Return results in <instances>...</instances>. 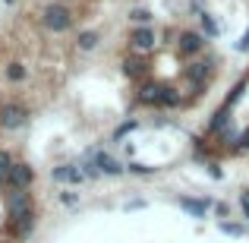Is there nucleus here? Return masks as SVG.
Returning a JSON list of instances; mask_svg holds the SVG:
<instances>
[{
	"label": "nucleus",
	"instance_id": "nucleus-1",
	"mask_svg": "<svg viewBox=\"0 0 249 243\" xmlns=\"http://www.w3.org/2000/svg\"><path fill=\"white\" fill-rule=\"evenodd\" d=\"M6 212H10V221H19L25 215H32V196L25 189H10L6 193Z\"/></svg>",
	"mask_w": 249,
	"mask_h": 243
},
{
	"label": "nucleus",
	"instance_id": "nucleus-2",
	"mask_svg": "<svg viewBox=\"0 0 249 243\" xmlns=\"http://www.w3.org/2000/svg\"><path fill=\"white\" fill-rule=\"evenodd\" d=\"M70 10L67 6H60V3H51L48 10H44V25H48L51 32H63V29H70Z\"/></svg>",
	"mask_w": 249,
	"mask_h": 243
},
{
	"label": "nucleus",
	"instance_id": "nucleus-3",
	"mask_svg": "<svg viewBox=\"0 0 249 243\" xmlns=\"http://www.w3.org/2000/svg\"><path fill=\"white\" fill-rule=\"evenodd\" d=\"M25 120H29V111H25L22 104H3V108H0V127L16 130V127H22Z\"/></svg>",
	"mask_w": 249,
	"mask_h": 243
},
{
	"label": "nucleus",
	"instance_id": "nucleus-4",
	"mask_svg": "<svg viewBox=\"0 0 249 243\" xmlns=\"http://www.w3.org/2000/svg\"><path fill=\"white\" fill-rule=\"evenodd\" d=\"M35 180V170L29 168V164H13V170H10V177H6V187L10 189H25L29 183Z\"/></svg>",
	"mask_w": 249,
	"mask_h": 243
},
{
	"label": "nucleus",
	"instance_id": "nucleus-5",
	"mask_svg": "<svg viewBox=\"0 0 249 243\" xmlns=\"http://www.w3.org/2000/svg\"><path fill=\"white\" fill-rule=\"evenodd\" d=\"M51 174H54V180H60V183H82L85 170L73 168V164H60V168H54Z\"/></svg>",
	"mask_w": 249,
	"mask_h": 243
},
{
	"label": "nucleus",
	"instance_id": "nucleus-6",
	"mask_svg": "<svg viewBox=\"0 0 249 243\" xmlns=\"http://www.w3.org/2000/svg\"><path fill=\"white\" fill-rule=\"evenodd\" d=\"M177 44H180V54H196V51H202L205 41H202V35H196V32H183Z\"/></svg>",
	"mask_w": 249,
	"mask_h": 243
},
{
	"label": "nucleus",
	"instance_id": "nucleus-7",
	"mask_svg": "<svg viewBox=\"0 0 249 243\" xmlns=\"http://www.w3.org/2000/svg\"><path fill=\"white\" fill-rule=\"evenodd\" d=\"M129 41H133L136 48H142V51H145V48H155V32L142 25V29H136L133 35H129Z\"/></svg>",
	"mask_w": 249,
	"mask_h": 243
},
{
	"label": "nucleus",
	"instance_id": "nucleus-8",
	"mask_svg": "<svg viewBox=\"0 0 249 243\" xmlns=\"http://www.w3.org/2000/svg\"><path fill=\"white\" fill-rule=\"evenodd\" d=\"M139 101L142 104H161L164 101V89H161V85H142Z\"/></svg>",
	"mask_w": 249,
	"mask_h": 243
},
{
	"label": "nucleus",
	"instance_id": "nucleus-9",
	"mask_svg": "<svg viewBox=\"0 0 249 243\" xmlns=\"http://www.w3.org/2000/svg\"><path fill=\"white\" fill-rule=\"evenodd\" d=\"M95 164H98V170H101V174H110V177H117V174L123 170L120 164H117L114 158H110V155H104V152H101V155L95 158Z\"/></svg>",
	"mask_w": 249,
	"mask_h": 243
},
{
	"label": "nucleus",
	"instance_id": "nucleus-10",
	"mask_svg": "<svg viewBox=\"0 0 249 243\" xmlns=\"http://www.w3.org/2000/svg\"><path fill=\"white\" fill-rule=\"evenodd\" d=\"M186 76H189L196 85H199V82L208 76V63H189V67H186Z\"/></svg>",
	"mask_w": 249,
	"mask_h": 243
},
{
	"label": "nucleus",
	"instance_id": "nucleus-11",
	"mask_svg": "<svg viewBox=\"0 0 249 243\" xmlns=\"http://www.w3.org/2000/svg\"><path fill=\"white\" fill-rule=\"evenodd\" d=\"M32 227H35V218H32V215H25V218L13 221V234H16V237H25Z\"/></svg>",
	"mask_w": 249,
	"mask_h": 243
},
{
	"label": "nucleus",
	"instance_id": "nucleus-12",
	"mask_svg": "<svg viewBox=\"0 0 249 243\" xmlns=\"http://www.w3.org/2000/svg\"><path fill=\"white\" fill-rule=\"evenodd\" d=\"M180 208H186V212H193V215H205V212H208V202H199V199H180Z\"/></svg>",
	"mask_w": 249,
	"mask_h": 243
},
{
	"label": "nucleus",
	"instance_id": "nucleus-13",
	"mask_svg": "<svg viewBox=\"0 0 249 243\" xmlns=\"http://www.w3.org/2000/svg\"><path fill=\"white\" fill-rule=\"evenodd\" d=\"M123 73H126V76H142V73H145V60H136V57L126 60V63H123Z\"/></svg>",
	"mask_w": 249,
	"mask_h": 243
},
{
	"label": "nucleus",
	"instance_id": "nucleus-14",
	"mask_svg": "<svg viewBox=\"0 0 249 243\" xmlns=\"http://www.w3.org/2000/svg\"><path fill=\"white\" fill-rule=\"evenodd\" d=\"M95 44H98V35H95V32H82V35H79V48L82 51H91Z\"/></svg>",
	"mask_w": 249,
	"mask_h": 243
},
{
	"label": "nucleus",
	"instance_id": "nucleus-15",
	"mask_svg": "<svg viewBox=\"0 0 249 243\" xmlns=\"http://www.w3.org/2000/svg\"><path fill=\"white\" fill-rule=\"evenodd\" d=\"M10 170H13V158L6 152H0V180H6V177H10Z\"/></svg>",
	"mask_w": 249,
	"mask_h": 243
},
{
	"label": "nucleus",
	"instance_id": "nucleus-16",
	"mask_svg": "<svg viewBox=\"0 0 249 243\" xmlns=\"http://www.w3.org/2000/svg\"><path fill=\"white\" fill-rule=\"evenodd\" d=\"M6 76H10L13 82L25 79V67H22V63H10V70H6Z\"/></svg>",
	"mask_w": 249,
	"mask_h": 243
},
{
	"label": "nucleus",
	"instance_id": "nucleus-17",
	"mask_svg": "<svg viewBox=\"0 0 249 243\" xmlns=\"http://www.w3.org/2000/svg\"><path fill=\"white\" fill-rule=\"evenodd\" d=\"M224 123H227V108H224V111H218V114H214V120L208 123V130H212V133H218V130L224 127Z\"/></svg>",
	"mask_w": 249,
	"mask_h": 243
},
{
	"label": "nucleus",
	"instance_id": "nucleus-18",
	"mask_svg": "<svg viewBox=\"0 0 249 243\" xmlns=\"http://www.w3.org/2000/svg\"><path fill=\"white\" fill-rule=\"evenodd\" d=\"M199 19H202V29H205V32H208V35H218V22H214V19H212V16H208V13H202V16H199Z\"/></svg>",
	"mask_w": 249,
	"mask_h": 243
},
{
	"label": "nucleus",
	"instance_id": "nucleus-19",
	"mask_svg": "<svg viewBox=\"0 0 249 243\" xmlns=\"http://www.w3.org/2000/svg\"><path fill=\"white\" fill-rule=\"evenodd\" d=\"M129 19H133V22H139V25H145L148 19H152V13H148V10H133V13H129Z\"/></svg>",
	"mask_w": 249,
	"mask_h": 243
},
{
	"label": "nucleus",
	"instance_id": "nucleus-20",
	"mask_svg": "<svg viewBox=\"0 0 249 243\" xmlns=\"http://www.w3.org/2000/svg\"><path fill=\"white\" fill-rule=\"evenodd\" d=\"M221 231L231 234V237H240V234H243V227H240V224H231V221H221Z\"/></svg>",
	"mask_w": 249,
	"mask_h": 243
},
{
	"label": "nucleus",
	"instance_id": "nucleus-21",
	"mask_svg": "<svg viewBox=\"0 0 249 243\" xmlns=\"http://www.w3.org/2000/svg\"><path fill=\"white\" fill-rule=\"evenodd\" d=\"M161 104H180V95H177L174 89H164V101Z\"/></svg>",
	"mask_w": 249,
	"mask_h": 243
},
{
	"label": "nucleus",
	"instance_id": "nucleus-22",
	"mask_svg": "<svg viewBox=\"0 0 249 243\" xmlns=\"http://www.w3.org/2000/svg\"><path fill=\"white\" fill-rule=\"evenodd\" d=\"M129 170H133V174H148V170H152V168H145V164L133 161V164H129Z\"/></svg>",
	"mask_w": 249,
	"mask_h": 243
},
{
	"label": "nucleus",
	"instance_id": "nucleus-23",
	"mask_svg": "<svg viewBox=\"0 0 249 243\" xmlns=\"http://www.w3.org/2000/svg\"><path fill=\"white\" fill-rule=\"evenodd\" d=\"M240 206H243V215H246V218H249V189H246L243 196H240Z\"/></svg>",
	"mask_w": 249,
	"mask_h": 243
},
{
	"label": "nucleus",
	"instance_id": "nucleus-24",
	"mask_svg": "<svg viewBox=\"0 0 249 243\" xmlns=\"http://www.w3.org/2000/svg\"><path fill=\"white\" fill-rule=\"evenodd\" d=\"M129 130H136V120H129V123H123L120 130H117V136H123V133H129Z\"/></svg>",
	"mask_w": 249,
	"mask_h": 243
},
{
	"label": "nucleus",
	"instance_id": "nucleus-25",
	"mask_svg": "<svg viewBox=\"0 0 249 243\" xmlns=\"http://www.w3.org/2000/svg\"><path fill=\"white\" fill-rule=\"evenodd\" d=\"M237 146H240V149H249V130H246V133L237 139Z\"/></svg>",
	"mask_w": 249,
	"mask_h": 243
},
{
	"label": "nucleus",
	"instance_id": "nucleus-26",
	"mask_svg": "<svg viewBox=\"0 0 249 243\" xmlns=\"http://www.w3.org/2000/svg\"><path fill=\"white\" fill-rule=\"evenodd\" d=\"M208 174H212L214 180H221V168H218V164H208Z\"/></svg>",
	"mask_w": 249,
	"mask_h": 243
},
{
	"label": "nucleus",
	"instance_id": "nucleus-27",
	"mask_svg": "<svg viewBox=\"0 0 249 243\" xmlns=\"http://www.w3.org/2000/svg\"><path fill=\"white\" fill-rule=\"evenodd\" d=\"M240 51H249V29H246V35H243V41H240Z\"/></svg>",
	"mask_w": 249,
	"mask_h": 243
}]
</instances>
